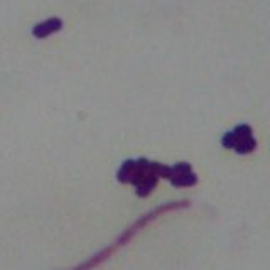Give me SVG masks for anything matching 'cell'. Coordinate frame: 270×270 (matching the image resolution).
Listing matches in <instances>:
<instances>
[{
	"instance_id": "obj_1",
	"label": "cell",
	"mask_w": 270,
	"mask_h": 270,
	"mask_svg": "<svg viewBox=\"0 0 270 270\" xmlns=\"http://www.w3.org/2000/svg\"><path fill=\"white\" fill-rule=\"evenodd\" d=\"M61 27H63V20L57 19V17H51V19L36 24L34 29H32V34L37 39H44V37H48V36L54 34V32L61 31Z\"/></svg>"
},
{
	"instance_id": "obj_2",
	"label": "cell",
	"mask_w": 270,
	"mask_h": 270,
	"mask_svg": "<svg viewBox=\"0 0 270 270\" xmlns=\"http://www.w3.org/2000/svg\"><path fill=\"white\" fill-rule=\"evenodd\" d=\"M157 181H159V178L157 176H154L152 172H149V174H145L142 179H140V182L135 186V193L139 194L140 198H145L149 196L150 193H152V189L157 186Z\"/></svg>"
},
{
	"instance_id": "obj_3",
	"label": "cell",
	"mask_w": 270,
	"mask_h": 270,
	"mask_svg": "<svg viewBox=\"0 0 270 270\" xmlns=\"http://www.w3.org/2000/svg\"><path fill=\"white\" fill-rule=\"evenodd\" d=\"M135 172V161H125L122 164V167L118 169V181L120 182H130L132 181V176Z\"/></svg>"
},
{
	"instance_id": "obj_4",
	"label": "cell",
	"mask_w": 270,
	"mask_h": 270,
	"mask_svg": "<svg viewBox=\"0 0 270 270\" xmlns=\"http://www.w3.org/2000/svg\"><path fill=\"white\" fill-rule=\"evenodd\" d=\"M169 181H171V184L174 186V188H189V186L196 184L198 178L194 172H189V174L179 176V178H172V179H169Z\"/></svg>"
},
{
	"instance_id": "obj_5",
	"label": "cell",
	"mask_w": 270,
	"mask_h": 270,
	"mask_svg": "<svg viewBox=\"0 0 270 270\" xmlns=\"http://www.w3.org/2000/svg\"><path fill=\"white\" fill-rule=\"evenodd\" d=\"M255 149H257V140H255L253 137L238 140L235 145V150L238 154H250V152H253Z\"/></svg>"
},
{
	"instance_id": "obj_6",
	"label": "cell",
	"mask_w": 270,
	"mask_h": 270,
	"mask_svg": "<svg viewBox=\"0 0 270 270\" xmlns=\"http://www.w3.org/2000/svg\"><path fill=\"white\" fill-rule=\"evenodd\" d=\"M149 172H152L157 178H164V179H171V167L164 164H159V162H150L149 164Z\"/></svg>"
},
{
	"instance_id": "obj_7",
	"label": "cell",
	"mask_w": 270,
	"mask_h": 270,
	"mask_svg": "<svg viewBox=\"0 0 270 270\" xmlns=\"http://www.w3.org/2000/svg\"><path fill=\"white\" fill-rule=\"evenodd\" d=\"M189 172H193L189 162H178V164H174L171 167V179L179 178V176H184V174H189Z\"/></svg>"
},
{
	"instance_id": "obj_8",
	"label": "cell",
	"mask_w": 270,
	"mask_h": 270,
	"mask_svg": "<svg viewBox=\"0 0 270 270\" xmlns=\"http://www.w3.org/2000/svg\"><path fill=\"white\" fill-rule=\"evenodd\" d=\"M233 134L236 135V139L238 140H242V139H248V137H253V130H252L250 125L242 124V125H238V127H235Z\"/></svg>"
},
{
	"instance_id": "obj_9",
	"label": "cell",
	"mask_w": 270,
	"mask_h": 270,
	"mask_svg": "<svg viewBox=\"0 0 270 270\" xmlns=\"http://www.w3.org/2000/svg\"><path fill=\"white\" fill-rule=\"evenodd\" d=\"M236 142H238V139H236V135L233 134V130L226 132V134L223 135V139H221V144H223L225 149H235Z\"/></svg>"
}]
</instances>
